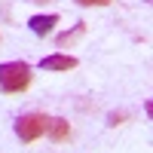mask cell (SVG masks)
<instances>
[{
  "mask_svg": "<svg viewBox=\"0 0 153 153\" xmlns=\"http://www.w3.org/2000/svg\"><path fill=\"white\" fill-rule=\"evenodd\" d=\"M31 80H34V74L28 61H3L0 65V92H6V95L25 92L31 86Z\"/></svg>",
  "mask_w": 153,
  "mask_h": 153,
  "instance_id": "obj_1",
  "label": "cell"
},
{
  "mask_svg": "<svg viewBox=\"0 0 153 153\" xmlns=\"http://www.w3.org/2000/svg\"><path fill=\"white\" fill-rule=\"evenodd\" d=\"M49 120H52V117H46V113H37V110L22 113V117L16 120V135H19V141L31 144V141H37V138H43L46 129H49Z\"/></svg>",
  "mask_w": 153,
  "mask_h": 153,
  "instance_id": "obj_2",
  "label": "cell"
},
{
  "mask_svg": "<svg viewBox=\"0 0 153 153\" xmlns=\"http://www.w3.org/2000/svg\"><path fill=\"white\" fill-rule=\"evenodd\" d=\"M80 61H76L74 55H65V52H52V55H46L40 58V68L43 71H74Z\"/></svg>",
  "mask_w": 153,
  "mask_h": 153,
  "instance_id": "obj_3",
  "label": "cell"
},
{
  "mask_svg": "<svg viewBox=\"0 0 153 153\" xmlns=\"http://www.w3.org/2000/svg\"><path fill=\"white\" fill-rule=\"evenodd\" d=\"M55 25H58V16H55V12H49V16H34V19L28 22V28H31L37 37H46Z\"/></svg>",
  "mask_w": 153,
  "mask_h": 153,
  "instance_id": "obj_4",
  "label": "cell"
},
{
  "mask_svg": "<svg viewBox=\"0 0 153 153\" xmlns=\"http://www.w3.org/2000/svg\"><path fill=\"white\" fill-rule=\"evenodd\" d=\"M46 135L52 138V141H65V138L71 135V123H68L65 117H52V120H49V129H46Z\"/></svg>",
  "mask_w": 153,
  "mask_h": 153,
  "instance_id": "obj_5",
  "label": "cell"
},
{
  "mask_svg": "<svg viewBox=\"0 0 153 153\" xmlns=\"http://www.w3.org/2000/svg\"><path fill=\"white\" fill-rule=\"evenodd\" d=\"M83 34H86V22H76V25H74V28H71L68 34H61L58 40H55V46H58V49H65V46H74V43L83 37Z\"/></svg>",
  "mask_w": 153,
  "mask_h": 153,
  "instance_id": "obj_6",
  "label": "cell"
},
{
  "mask_svg": "<svg viewBox=\"0 0 153 153\" xmlns=\"http://www.w3.org/2000/svg\"><path fill=\"white\" fill-rule=\"evenodd\" d=\"M76 6H107L110 0H74Z\"/></svg>",
  "mask_w": 153,
  "mask_h": 153,
  "instance_id": "obj_7",
  "label": "cell"
},
{
  "mask_svg": "<svg viewBox=\"0 0 153 153\" xmlns=\"http://www.w3.org/2000/svg\"><path fill=\"white\" fill-rule=\"evenodd\" d=\"M123 120H126V113H110V117H107V123H110V126H120Z\"/></svg>",
  "mask_w": 153,
  "mask_h": 153,
  "instance_id": "obj_8",
  "label": "cell"
},
{
  "mask_svg": "<svg viewBox=\"0 0 153 153\" xmlns=\"http://www.w3.org/2000/svg\"><path fill=\"white\" fill-rule=\"evenodd\" d=\"M25 3H52V0H25Z\"/></svg>",
  "mask_w": 153,
  "mask_h": 153,
  "instance_id": "obj_9",
  "label": "cell"
}]
</instances>
